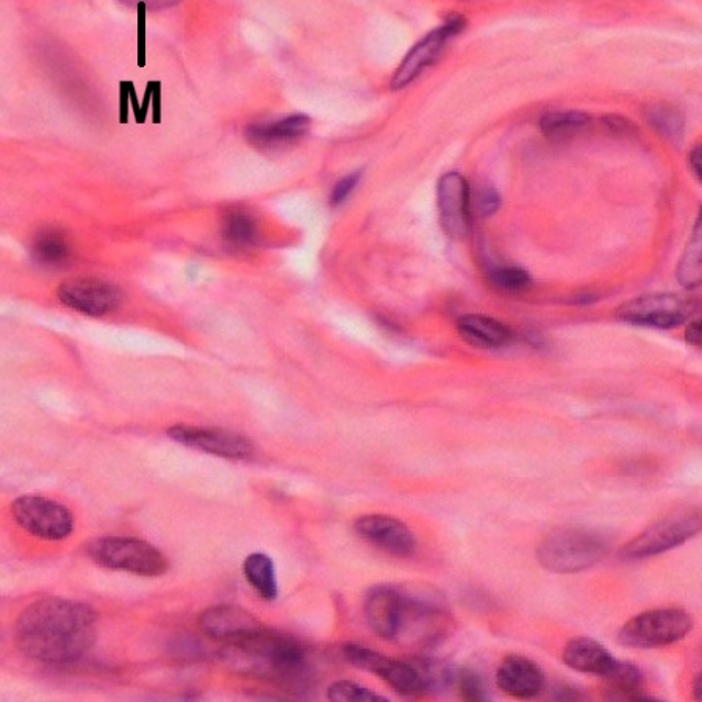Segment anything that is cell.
I'll list each match as a JSON object with an SVG mask.
<instances>
[{
	"label": "cell",
	"mask_w": 702,
	"mask_h": 702,
	"mask_svg": "<svg viewBox=\"0 0 702 702\" xmlns=\"http://www.w3.org/2000/svg\"><path fill=\"white\" fill-rule=\"evenodd\" d=\"M98 634V615L83 602L44 598L21 613L14 627L20 651L46 665H68L90 651Z\"/></svg>",
	"instance_id": "6da1fadb"
},
{
	"label": "cell",
	"mask_w": 702,
	"mask_h": 702,
	"mask_svg": "<svg viewBox=\"0 0 702 702\" xmlns=\"http://www.w3.org/2000/svg\"><path fill=\"white\" fill-rule=\"evenodd\" d=\"M225 667L238 675L266 679L290 689H301L309 681V661L304 648L290 637L260 629L221 649Z\"/></svg>",
	"instance_id": "7a4b0ae2"
},
{
	"label": "cell",
	"mask_w": 702,
	"mask_h": 702,
	"mask_svg": "<svg viewBox=\"0 0 702 702\" xmlns=\"http://www.w3.org/2000/svg\"><path fill=\"white\" fill-rule=\"evenodd\" d=\"M605 553L608 545L601 535L576 527H561L550 532L537 549L539 565L557 575L589 570Z\"/></svg>",
	"instance_id": "3957f363"
},
{
	"label": "cell",
	"mask_w": 702,
	"mask_h": 702,
	"mask_svg": "<svg viewBox=\"0 0 702 702\" xmlns=\"http://www.w3.org/2000/svg\"><path fill=\"white\" fill-rule=\"evenodd\" d=\"M87 553L94 564L109 570L132 572L143 578H158L168 571L165 554L140 538H96L88 545Z\"/></svg>",
	"instance_id": "277c9868"
},
{
	"label": "cell",
	"mask_w": 702,
	"mask_h": 702,
	"mask_svg": "<svg viewBox=\"0 0 702 702\" xmlns=\"http://www.w3.org/2000/svg\"><path fill=\"white\" fill-rule=\"evenodd\" d=\"M692 627V616L686 611L656 609L627 621L619 632V642L626 648H661L681 642Z\"/></svg>",
	"instance_id": "5b68a950"
},
{
	"label": "cell",
	"mask_w": 702,
	"mask_h": 702,
	"mask_svg": "<svg viewBox=\"0 0 702 702\" xmlns=\"http://www.w3.org/2000/svg\"><path fill=\"white\" fill-rule=\"evenodd\" d=\"M701 527L700 510L687 509L672 513L627 543L621 550V556L624 559L637 560L667 553L700 534Z\"/></svg>",
	"instance_id": "8992f818"
},
{
	"label": "cell",
	"mask_w": 702,
	"mask_h": 702,
	"mask_svg": "<svg viewBox=\"0 0 702 702\" xmlns=\"http://www.w3.org/2000/svg\"><path fill=\"white\" fill-rule=\"evenodd\" d=\"M11 515L22 531L46 542H63L74 532L71 510L49 498H18L11 504Z\"/></svg>",
	"instance_id": "52a82bcc"
},
{
	"label": "cell",
	"mask_w": 702,
	"mask_h": 702,
	"mask_svg": "<svg viewBox=\"0 0 702 702\" xmlns=\"http://www.w3.org/2000/svg\"><path fill=\"white\" fill-rule=\"evenodd\" d=\"M343 656L353 667L360 670L375 672L380 679H383L399 694L404 697H416V694L426 692L423 679L417 672L415 665L405 664L388 659L382 654L372 651V649L361 648V646L349 645L343 649Z\"/></svg>",
	"instance_id": "ba28073f"
},
{
	"label": "cell",
	"mask_w": 702,
	"mask_h": 702,
	"mask_svg": "<svg viewBox=\"0 0 702 702\" xmlns=\"http://www.w3.org/2000/svg\"><path fill=\"white\" fill-rule=\"evenodd\" d=\"M169 437L180 445L212 454V456L246 460L254 454L253 443L243 435L223 428H202L176 424L168 431Z\"/></svg>",
	"instance_id": "9c48e42d"
},
{
	"label": "cell",
	"mask_w": 702,
	"mask_h": 702,
	"mask_svg": "<svg viewBox=\"0 0 702 702\" xmlns=\"http://www.w3.org/2000/svg\"><path fill=\"white\" fill-rule=\"evenodd\" d=\"M464 18L454 14V16L448 18L445 24L439 25L434 32L424 36L399 65L398 71L394 73L393 80H391V88L393 90H402V88L412 83L424 69L437 60L443 47L448 44L450 38L464 31Z\"/></svg>",
	"instance_id": "30bf717a"
},
{
	"label": "cell",
	"mask_w": 702,
	"mask_h": 702,
	"mask_svg": "<svg viewBox=\"0 0 702 702\" xmlns=\"http://www.w3.org/2000/svg\"><path fill=\"white\" fill-rule=\"evenodd\" d=\"M471 191L461 174L448 172L438 182V212L443 231L450 239L467 238L471 225Z\"/></svg>",
	"instance_id": "8fae6325"
},
{
	"label": "cell",
	"mask_w": 702,
	"mask_h": 702,
	"mask_svg": "<svg viewBox=\"0 0 702 702\" xmlns=\"http://www.w3.org/2000/svg\"><path fill=\"white\" fill-rule=\"evenodd\" d=\"M687 316L686 302L675 294H648L632 299L619 310L626 323L656 328L681 326Z\"/></svg>",
	"instance_id": "7c38bea8"
},
{
	"label": "cell",
	"mask_w": 702,
	"mask_h": 702,
	"mask_svg": "<svg viewBox=\"0 0 702 702\" xmlns=\"http://www.w3.org/2000/svg\"><path fill=\"white\" fill-rule=\"evenodd\" d=\"M58 299L85 315L101 316L113 312L121 302L120 288L99 279H71L58 288Z\"/></svg>",
	"instance_id": "4fadbf2b"
},
{
	"label": "cell",
	"mask_w": 702,
	"mask_h": 702,
	"mask_svg": "<svg viewBox=\"0 0 702 702\" xmlns=\"http://www.w3.org/2000/svg\"><path fill=\"white\" fill-rule=\"evenodd\" d=\"M356 531L361 538L391 556L409 557L415 553L416 539L412 531L401 521L386 515H367L356 521Z\"/></svg>",
	"instance_id": "5bb4252c"
},
{
	"label": "cell",
	"mask_w": 702,
	"mask_h": 702,
	"mask_svg": "<svg viewBox=\"0 0 702 702\" xmlns=\"http://www.w3.org/2000/svg\"><path fill=\"white\" fill-rule=\"evenodd\" d=\"M369 627L386 640H397L402 619V593L394 587L377 586L365 598Z\"/></svg>",
	"instance_id": "9a60e30c"
},
{
	"label": "cell",
	"mask_w": 702,
	"mask_h": 702,
	"mask_svg": "<svg viewBox=\"0 0 702 702\" xmlns=\"http://www.w3.org/2000/svg\"><path fill=\"white\" fill-rule=\"evenodd\" d=\"M497 682L502 692L527 700L542 692L545 675L535 661L523 656H509L499 667Z\"/></svg>",
	"instance_id": "2e32d148"
},
{
	"label": "cell",
	"mask_w": 702,
	"mask_h": 702,
	"mask_svg": "<svg viewBox=\"0 0 702 702\" xmlns=\"http://www.w3.org/2000/svg\"><path fill=\"white\" fill-rule=\"evenodd\" d=\"M199 626L209 637L232 642L264 629L249 612L235 605H218L202 613Z\"/></svg>",
	"instance_id": "e0dca14e"
},
{
	"label": "cell",
	"mask_w": 702,
	"mask_h": 702,
	"mask_svg": "<svg viewBox=\"0 0 702 702\" xmlns=\"http://www.w3.org/2000/svg\"><path fill=\"white\" fill-rule=\"evenodd\" d=\"M310 121L305 114H294L286 120L269 124L249 125L246 131L247 142L260 149H275L296 142L309 132Z\"/></svg>",
	"instance_id": "ac0fdd59"
},
{
	"label": "cell",
	"mask_w": 702,
	"mask_h": 702,
	"mask_svg": "<svg viewBox=\"0 0 702 702\" xmlns=\"http://www.w3.org/2000/svg\"><path fill=\"white\" fill-rule=\"evenodd\" d=\"M564 661L575 671L604 678L612 670L616 659L601 643L594 642L593 638L580 637L568 643L564 651Z\"/></svg>",
	"instance_id": "d6986e66"
},
{
	"label": "cell",
	"mask_w": 702,
	"mask_h": 702,
	"mask_svg": "<svg viewBox=\"0 0 702 702\" xmlns=\"http://www.w3.org/2000/svg\"><path fill=\"white\" fill-rule=\"evenodd\" d=\"M457 328L465 342L479 349H499L509 345L512 339L510 328L489 316H461Z\"/></svg>",
	"instance_id": "ffe728a7"
},
{
	"label": "cell",
	"mask_w": 702,
	"mask_h": 702,
	"mask_svg": "<svg viewBox=\"0 0 702 702\" xmlns=\"http://www.w3.org/2000/svg\"><path fill=\"white\" fill-rule=\"evenodd\" d=\"M243 571H245L247 582L254 587V590L264 600H276L277 594H279V587H277L275 564L266 554H250L245 560Z\"/></svg>",
	"instance_id": "44dd1931"
},
{
	"label": "cell",
	"mask_w": 702,
	"mask_h": 702,
	"mask_svg": "<svg viewBox=\"0 0 702 702\" xmlns=\"http://www.w3.org/2000/svg\"><path fill=\"white\" fill-rule=\"evenodd\" d=\"M604 679L611 683V689L615 692L616 698L648 700L640 693L643 687L642 671L629 661L616 660L612 670L604 676Z\"/></svg>",
	"instance_id": "7402d4cb"
},
{
	"label": "cell",
	"mask_w": 702,
	"mask_h": 702,
	"mask_svg": "<svg viewBox=\"0 0 702 702\" xmlns=\"http://www.w3.org/2000/svg\"><path fill=\"white\" fill-rule=\"evenodd\" d=\"M68 239L58 231H44L33 243V257L44 266L65 264L69 257Z\"/></svg>",
	"instance_id": "603a6c76"
},
{
	"label": "cell",
	"mask_w": 702,
	"mask_h": 702,
	"mask_svg": "<svg viewBox=\"0 0 702 702\" xmlns=\"http://www.w3.org/2000/svg\"><path fill=\"white\" fill-rule=\"evenodd\" d=\"M590 123L589 114L568 110V112H550L542 120V131L550 140H564L582 131Z\"/></svg>",
	"instance_id": "cb8c5ba5"
},
{
	"label": "cell",
	"mask_w": 702,
	"mask_h": 702,
	"mask_svg": "<svg viewBox=\"0 0 702 702\" xmlns=\"http://www.w3.org/2000/svg\"><path fill=\"white\" fill-rule=\"evenodd\" d=\"M223 229L225 239L236 246H250L257 243V223L249 213L242 212V210L225 214Z\"/></svg>",
	"instance_id": "d4e9b609"
},
{
	"label": "cell",
	"mask_w": 702,
	"mask_h": 702,
	"mask_svg": "<svg viewBox=\"0 0 702 702\" xmlns=\"http://www.w3.org/2000/svg\"><path fill=\"white\" fill-rule=\"evenodd\" d=\"M701 224L698 223L692 239H690L689 247H687L686 254H683L678 268L679 282H681L683 287L690 288V290H693V288H697L701 283Z\"/></svg>",
	"instance_id": "484cf974"
},
{
	"label": "cell",
	"mask_w": 702,
	"mask_h": 702,
	"mask_svg": "<svg viewBox=\"0 0 702 702\" xmlns=\"http://www.w3.org/2000/svg\"><path fill=\"white\" fill-rule=\"evenodd\" d=\"M649 123L654 125L661 133L667 136L671 142H678L682 140L683 135V118L678 110L672 109L671 105H653L648 112Z\"/></svg>",
	"instance_id": "4316f807"
},
{
	"label": "cell",
	"mask_w": 702,
	"mask_h": 702,
	"mask_svg": "<svg viewBox=\"0 0 702 702\" xmlns=\"http://www.w3.org/2000/svg\"><path fill=\"white\" fill-rule=\"evenodd\" d=\"M415 668L420 672L421 679H423L426 692L428 690L439 692V690L446 689V687L456 681V672L448 664H443V661L421 660L415 664Z\"/></svg>",
	"instance_id": "83f0119b"
},
{
	"label": "cell",
	"mask_w": 702,
	"mask_h": 702,
	"mask_svg": "<svg viewBox=\"0 0 702 702\" xmlns=\"http://www.w3.org/2000/svg\"><path fill=\"white\" fill-rule=\"evenodd\" d=\"M327 698L331 701H343V702H383L387 701L386 698L380 697V694L369 692L367 687L358 686L356 682L342 681L335 682L334 686H331L328 689Z\"/></svg>",
	"instance_id": "f1b7e54d"
},
{
	"label": "cell",
	"mask_w": 702,
	"mask_h": 702,
	"mask_svg": "<svg viewBox=\"0 0 702 702\" xmlns=\"http://www.w3.org/2000/svg\"><path fill=\"white\" fill-rule=\"evenodd\" d=\"M491 283L499 290L504 291H523L532 286L530 272L521 268H499L491 272Z\"/></svg>",
	"instance_id": "f546056e"
},
{
	"label": "cell",
	"mask_w": 702,
	"mask_h": 702,
	"mask_svg": "<svg viewBox=\"0 0 702 702\" xmlns=\"http://www.w3.org/2000/svg\"><path fill=\"white\" fill-rule=\"evenodd\" d=\"M456 682L458 692L464 700L486 701V686H483L479 672L471 670V668H464V670L456 672Z\"/></svg>",
	"instance_id": "4dcf8cb0"
},
{
	"label": "cell",
	"mask_w": 702,
	"mask_h": 702,
	"mask_svg": "<svg viewBox=\"0 0 702 702\" xmlns=\"http://www.w3.org/2000/svg\"><path fill=\"white\" fill-rule=\"evenodd\" d=\"M469 202H471V209H475L480 216H490V214H493L499 209L501 198H499V194L493 188L486 187L479 191L476 201L469 198Z\"/></svg>",
	"instance_id": "1f68e13d"
},
{
	"label": "cell",
	"mask_w": 702,
	"mask_h": 702,
	"mask_svg": "<svg viewBox=\"0 0 702 702\" xmlns=\"http://www.w3.org/2000/svg\"><path fill=\"white\" fill-rule=\"evenodd\" d=\"M360 172H354L346 176L345 179L339 180V182L335 185L334 191H332L331 204L334 207L342 205L343 202L349 198V194L356 190L358 182H360Z\"/></svg>",
	"instance_id": "d6a6232c"
},
{
	"label": "cell",
	"mask_w": 702,
	"mask_h": 702,
	"mask_svg": "<svg viewBox=\"0 0 702 702\" xmlns=\"http://www.w3.org/2000/svg\"><path fill=\"white\" fill-rule=\"evenodd\" d=\"M127 7H147L151 10H166L179 5L182 0H120Z\"/></svg>",
	"instance_id": "836d02e7"
},
{
	"label": "cell",
	"mask_w": 702,
	"mask_h": 702,
	"mask_svg": "<svg viewBox=\"0 0 702 702\" xmlns=\"http://www.w3.org/2000/svg\"><path fill=\"white\" fill-rule=\"evenodd\" d=\"M687 342L692 346L700 347L701 346V326L700 320L693 321V323L689 324L686 331Z\"/></svg>",
	"instance_id": "e575fe53"
},
{
	"label": "cell",
	"mask_w": 702,
	"mask_h": 702,
	"mask_svg": "<svg viewBox=\"0 0 702 702\" xmlns=\"http://www.w3.org/2000/svg\"><path fill=\"white\" fill-rule=\"evenodd\" d=\"M605 123H608V127L612 129L615 133H629L632 129V125H629L627 121H624L623 118L619 116H609L608 120H605Z\"/></svg>",
	"instance_id": "d590c367"
},
{
	"label": "cell",
	"mask_w": 702,
	"mask_h": 702,
	"mask_svg": "<svg viewBox=\"0 0 702 702\" xmlns=\"http://www.w3.org/2000/svg\"><path fill=\"white\" fill-rule=\"evenodd\" d=\"M690 169H692L694 176L698 179H701V149L700 147H694L693 153L690 154Z\"/></svg>",
	"instance_id": "8d00e7d4"
},
{
	"label": "cell",
	"mask_w": 702,
	"mask_h": 702,
	"mask_svg": "<svg viewBox=\"0 0 702 702\" xmlns=\"http://www.w3.org/2000/svg\"><path fill=\"white\" fill-rule=\"evenodd\" d=\"M694 698L700 700L701 698V678L698 676L697 681H694Z\"/></svg>",
	"instance_id": "74e56055"
}]
</instances>
